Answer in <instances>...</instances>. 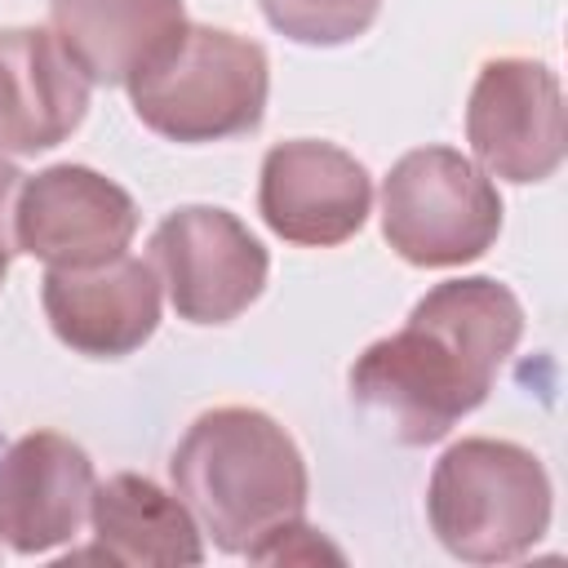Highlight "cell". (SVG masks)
<instances>
[{"label":"cell","mask_w":568,"mask_h":568,"mask_svg":"<svg viewBox=\"0 0 568 568\" xmlns=\"http://www.w3.org/2000/svg\"><path fill=\"white\" fill-rule=\"evenodd\" d=\"M133 115L169 142L244 138L266 115L271 62L266 49L226 27L186 22L182 40L129 84Z\"/></svg>","instance_id":"cell-4"},{"label":"cell","mask_w":568,"mask_h":568,"mask_svg":"<svg viewBox=\"0 0 568 568\" xmlns=\"http://www.w3.org/2000/svg\"><path fill=\"white\" fill-rule=\"evenodd\" d=\"M257 213L284 240L302 248L346 244L373 213V178L368 169L320 138L275 142L262 155L257 178Z\"/></svg>","instance_id":"cell-9"},{"label":"cell","mask_w":568,"mask_h":568,"mask_svg":"<svg viewBox=\"0 0 568 568\" xmlns=\"http://www.w3.org/2000/svg\"><path fill=\"white\" fill-rule=\"evenodd\" d=\"M98 488L89 453L58 435L31 430L0 457V541L18 555H44L71 541Z\"/></svg>","instance_id":"cell-11"},{"label":"cell","mask_w":568,"mask_h":568,"mask_svg":"<svg viewBox=\"0 0 568 568\" xmlns=\"http://www.w3.org/2000/svg\"><path fill=\"white\" fill-rule=\"evenodd\" d=\"M151 262L186 324H231L262 288L271 257L262 240L217 204H182L151 235Z\"/></svg>","instance_id":"cell-6"},{"label":"cell","mask_w":568,"mask_h":568,"mask_svg":"<svg viewBox=\"0 0 568 568\" xmlns=\"http://www.w3.org/2000/svg\"><path fill=\"white\" fill-rule=\"evenodd\" d=\"M550 497V475L532 448L470 435L435 462L426 519L448 555L466 564H510L546 537Z\"/></svg>","instance_id":"cell-3"},{"label":"cell","mask_w":568,"mask_h":568,"mask_svg":"<svg viewBox=\"0 0 568 568\" xmlns=\"http://www.w3.org/2000/svg\"><path fill=\"white\" fill-rule=\"evenodd\" d=\"M40 302L53 337L89 359H124L160 328L155 266L129 253L98 266H49Z\"/></svg>","instance_id":"cell-10"},{"label":"cell","mask_w":568,"mask_h":568,"mask_svg":"<svg viewBox=\"0 0 568 568\" xmlns=\"http://www.w3.org/2000/svg\"><path fill=\"white\" fill-rule=\"evenodd\" d=\"M22 178H27V173L0 155V288H4L9 262H13V253H18V244H13V200H18Z\"/></svg>","instance_id":"cell-16"},{"label":"cell","mask_w":568,"mask_h":568,"mask_svg":"<svg viewBox=\"0 0 568 568\" xmlns=\"http://www.w3.org/2000/svg\"><path fill=\"white\" fill-rule=\"evenodd\" d=\"M49 18L89 84H129L186 31L182 0H49Z\"/></svg>","instance_id":"cell-13"},{"label":"cell","mask_w":568,"mask_h":568,"mask_svg":"<svg viewBox=\"0 0 568 568\" xmlns=\"http://www.w3.org/2000/svg\"><path fill=\"white\" fill-rule=\"evenodd\" d=\"M89 111V75L44 27L0 31V151L36 155L67 142Z\"/></svg>","instance_id":"cell-12"},{"label":"cell","mask_w":568,"mask_h":568,"mask_svg":"<svg viewBox=\"0 0 568 568\" xmlns=\"http://www.w3.org/2000/svg\"><path fill=\"white\" fill-rule=\"evenodd\" d=\"M257 4L280 36L311 49L351 44L382 13V0H257Z\"/></svg>","instance_id":"cell-15"},{"label":"cell","mask_w":568,"mask_h":568,"mask_svg":"<svg viewBox=\"0 0 568 568\" xmlns=\"http://www.w3.org/2000/svg\"><path fill=\"white\" fill-rule=\"evenodd\" d=\"M466 142L484 173L528 186L564 164V89L541 58H488L470 84Z\"/></svg>","instance_id":"cell-7"},{"label":"cell","mask_w":568,"mask_h":568,"mask_svg":"<svg viewBox=\"0 0 568 568\" xmlns=\"http://www.w3.org/2000/svg\"><path fill=\"white\" fill-rule=\"evenodd\" d=\"M173 493L226 555H253L280 524L302 519L311 479L297 439L262 408L200 413L169 457Z\"/></svg>","instance_id":"cell-2"},{"label":"cell","mask_w":568,"mask_h":568,"mask_svg":"<svg viewBox=\"0 0 568 568\" xmlns=\"http://www.w3.org/2000/svg\"><path fill=\"white\" fill-rule=\"evenodd\" d=\"M524 337L519 297L493 275L435 284L399 333L351 364V399L399 444H435L475 413Z\"/></svg>","instance_id":"cell-1"},{"label":"cell","mask_w":568,"mask_h":568,"mask_svg":"<svg viewBox=\"0 0 568 568\" xmlns=\"http://www.w3.org/2000/svg\"><path fill=\"white\" fill-rule=\"evenodd\" d=\"M382 235L408 266H466L501 235V195L453 146L399 155L382 182Z\"/></svg>","instance_id":"cell-5"},{"label":"cell","mask_w":568,"mask_h":568,"mask_svg":"<svg viewBox=\"0 0 568 568\" xmlns=\"http://www.w3.org/2000/svg\"><path fill=\"white\" fill-rule=\"evenodd\" d=\"M138 235L133 195L89 164H49L22 178L13 200V244L49 266H98Z\"/></svg>","instance_id":"cell-8"},{"label":"cell","mask_w":568,"mask_h":568,"mask_svg":"<svg viewBox=\"0 0 568 568\" xmlns=\"http://www.w3.org/2000/svg\"><path fill=\"white\" fill-rule=\"evenodd\" d=\"M93 546L75 550L71 559H106V564H142V568H173V564H204V537L195 515L182 506L178 493H164L155 479L120 470L102 479L89 497Z\"/></svg>","instance_id":"cell-14"}]
</instances>
